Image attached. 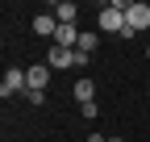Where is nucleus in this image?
<instances>
[{
	"instance_id": "1",
	"label": "nucleus",
	"mask_w": 150,
	"mask_h": 142,
	"mask_svg": "<svg viewBox=\"0 0 150 142\" xmlns=\"http://www.w3.org/2000/svg\"><path fill=\"white\" fill-rule=\"evenodd\" d=\"M129 4H134V0H108L100 9V17H96L100 33H125V9Z\"/></svg>"
},
{
	"instance_id": "2",
	"label": "nucleus",
	"mask_w": 150,
	"mask_h": 142,
	"mask_svg": "<svg viewBox=\"0 0 150 142\" xmlns=\"http://www.w3.org/2000/svg\"><path fill=\"white\" fill-rule=\"evenodd\" d=\"M142 29H150V4L146 0H134V4L125 9V33L121 38H138Z\"/></svg>"
},
{
	"instance_id": "3",
	"label": "nucleus",
	"mask_w": 150,
	"mask_h": 142,
	"mask_svg": "<svg viewBox=\"0 0 150 142\" xmlns=\"http://www.w3.org/2000/svg\"><path fill=\"white\" fill-rule=\"evenodd\" d=\"M17 92H29V84H25V71H17V67H8L4 71V80H0V96H17Z\"/></svg>"
},
{
	"instance_id": "4",
	"label": "nucleus",
	"mask_w": 150,
	"mask_h": 142,
	"mask_svg": "<svg viewBox=\"0 0 150 142\" xmlns=\"http://www.w3.org/2000/svg\"><path fill=\"white\" fill-rule=\"evenodd\" d=\"M46 63H50V71H63V67H75V50H67V46H46Z\"/></svg>"
},
{
	"instance_id": "5",
	"label": "nucleus",
	"mask_w": 150,
	"mask_h": 142,
	"mask_svg": "<svg viewBox=\"0 0 150 142\" xmlns=\"http://www.w3.org/2000/svg\"><path fill=\"white\" fill-rule=\"evenodd\" d=\"M25 84H29V92H46V84H50V63H33L25 71Z\"/></svg>"
},
{
	"instance_id": "6",
	"label": "nucleus",
	"mask_w": 150,
	"mask_h": 142,
	"mask_svg": "<svg viewBox=\"0 0 150 142\" xmlns=\"http://www.w3.org/2000/svg\"><path fill=\"white\" fill-rule=\"evenodd\" d=\"M33 33H38V38H59V17H54V13H38L33 17Z\"/></svg>"
},
{
	"instance_id": "7",
	"label": "nucleus",
	"mask_w": 150,
	"mask_h": 142,
	"mask_svg": "<svg viewBox=\"0 0 150 142\" xmlns=\"http://www.w3.org/2000/svg\"><path fill=\"white\" fill-rule=\"evenodd\" d=\"M50 13L59 17V25H75V17H79V4H75V0H59Z\"/></svg>"
},
{
	"instance_id": "8",
	"label": "nucleus",
	"mask_w": 150,
	"mask_h": 142,
	"mask_svg": "<svg viewBox=\"0 0 150 142\" xmlns=\"http://www.w3.org/2000/svg\"><path fill=\"white\" fill-rule=\"evenodd\" d=\"M54 46L75 50V46H79V25H59V38H54Z\"/></svg>"
},
{
	"instance_id": "9",
	"label": "nucleus",
	"mask_w": 150,
	"mask_h": 142,
	"mask_svg": "<svg viewBox=\"0 0 150 142\" xmlns=\"http://www.w3.org/2000/svg\"><path fill=\"white\" fill-rule=\"evenodd\" d=\"M75 100H79V104L96 100V88H92V80H75Z\"/></svg>"
},
{
	"instance_id": "10",
	"label": "nucleus",
	"mask_w": 150,
	"mask_h": 142,
	"mask_svg": "<svg viewBox=\"0 0 150 142\" xmlns=\"http://www.w3.org/2000/svg\"><path fill=\"white\" fill-rule=\"evenodd\" d=\"M96 46H100V33H79V46H75V50H83V55H92Z\"/></svg>"
},
{
	"instance_id": "11",
	"label": "nucleus",
	"mask_w": 150,
	"mask_h": 142,
	"mask_svg": "<svg viewBox=\"0 0 150 142\" xmlns=\"http://www.w3.org/2000/svg\"><path fill=\"white\" fill-rule=\"evenodd\" d=\"M79 113H83L88 121H96V117H100V104H96V100H88V104H79Z\"/></svg>"
},
{
	"instance_id": "12",
	"label": "nucleus",
	"mask_w": 150,
	"mask_h": 142,
	"mask_svg": "<svg viewBox=\"0 0 150 142\" xmlns=\"http://www.w3.org/2000/svg\"><path fill=\"white\" fill-rule=\"evenodd\" d=\"M88 63H92V55H83V50H75V71H83Z\"/></svg>"
},
{
	"instance_id": "13",
	"label": "nucleus",
	"mask_w": 150,
	"mask_h": 142,
	"mask_svg": "<svg viewBox=\"0 0 150 142\" xmlns=\"http://www.w3.org/2000/svg\"><path fill=\"white\" fill-rule=\"evenodd\" d=\"M88 142H108V138L104 134H88Z\"/></svg>"
},
{
	"instance_id": "14",
	"label": "nucleus",
	"mask_w": 150,
	"mask_h": 142,
	"mask_svg": "<svg viewBox=\"0 0 150 142\" xmlns=\"http://www.w3.org/2000/svg\"><path fill=\"white\" fill-rule=\"evenodd\" d=\"M108 142H125V138H117V134H112V138H108Z\"/></svg>"
},
{
	"instance_id": "15",
	"label": "nucleus",
	"mask_w": 150,
	"mask_h": 142,
	"mask_svg": "<svg viewBox=\"0 0 150 142\" xmlns=\"http://www.w3.org/2000/svg\"><path fill=\"white\" fill-rule=\"evenodd\" d=\"M146 59H150V46H146Z\"/></svg>"
}]
</instances>
